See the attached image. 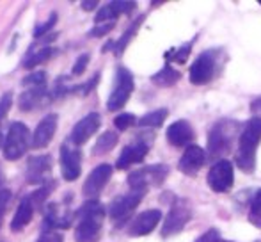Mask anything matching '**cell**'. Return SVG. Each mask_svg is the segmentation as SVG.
<instances>
[{
	"label": "cell",
	"instance_id": "27",
	"mask_svg": "<svg viewBox=\"0 0 261 242\" xmlns=\"http://www.w3.org/2000/svg\"><path fill=\"white\" fill-rule=\"evenodd\" d=\"M119 16H121V13H119V9H117L116 2H109V4H105L103 7L98 9L96 16H94V21H96V23H107V21H116Z\"/></svg>",
	"mask_w": 261,
	"mask_h": 242
},
{
	"label": "cell",
	"instance_id": "3",
	"mask_svg": "<svg viewBox=\"0 0 261 242\" xmlns=\"http://www.w3.org/2000/svg\"><path fill=\"white\" fill-rule=\"evenodd\" d=\"M244 127L240 121L234 119H220L212 127L208 134V152L212 157H220L231 152L234 139L242 134Z\"/></svg>",
	"mask_w": 261,
	"mask_h": 242
},
{
	"label": "cell",
	"instance_id": "1",
	"mask_svg": "<svg viewBox=\"0 0 261 242\" xmlns=\"http://www.w3.org/2000/svg\"><path fill=\"white\" fill-rule=\"evenodd\" d=\"M105 207L98 200H87L79 210L75 242H98L103 230Z\"/></svg>",
	"mask_w": 261,
	"mask_h": 242
},
{
	"label": "cell",
	"instance_id": "6",
	"mask_svg": "<svg viewBox=\"0 0 261 242\" xmlns=\"http://www.w3.org/2000/svg\"><path fill=\"white\" fill-rule=\"evenodd\" d=\"M134 75L128 71L124 66H119L116 69V79H114V87L109 94L107 100V109L109 111H119L126 105V102L130 100L132 93H134Z\"/></svg>",
	"mask_w": 261,
	"mask_h": 242
},
{
	"label": "cell",
	"instance_id": "13",
	"mask_svg": "<svg viewBox=\"0 0 261 242\" xmlns=\"http://www.w3.org/2000/svg\"><path fill=\"white\" fill-rule=\"evenodd\" d=\"M101 125V116L98 112H89L87 116H84L79 123L73 127L71 135H69V142L73 146H82L93 137L98 132Z\"/></svg>",
	"mask_w": 261,
	"mask_h": 242
},
{
	"label": "cell",
	"instance_id": "25",
	"mask_svg": "<svg viewBox=\"0 0 261 242\" xmlns=\"http://www.w3.org/2000/svg\"><path fill=\"white\" fill-rule=\"evenodd\" d=\"M142 21H144V16H139L137 20H135L134 23H132L130 27H128L126 31L123 32V36H121V38L117 39L116 43H114V54H116V57L123 56V52L126 50L128 43H130L132 39H134V36L137 34V31H139V27H141Z\"/></svg>",
	"mask_w": 261,
	"mask_h": 242
},
{
	"label": "cell",
	"instance_id": "28",
	"mask_svg": "<svg viewBox=\"0 0 261 242\" xmlns=\"http://www.w3.org/2000/svg\"><path fill=\"white\" fill-rule=\"evenodd\" d=\"M249 221L252 223V226L261 228V189L256 190L254 198L251 201V208H249Z\"/></svg>",
	"mask_w": 261,
	"mask_h": 242
},
{
	"label": "cell",
	"instance_id": "33",
	"mask_svg": "<svg viewBox=\"0 0 261 242\" xmlns=\"http://www.w3.org/2000/svg\"><path fill=\"white\" fill-rule=\"evenodd\" d=\"M89 61H91L89 54H80V56L76 57L73 68H71V75L73 77H80V75H82V73L87 69V64H89Z\"/></svg>",
	"mask_w": 261,
	"mask_h": 242
},
{
	"label": "cell",
	"instance_id": "42",
	"mask_svg": "<svg viewBox=\"0 0 261 242\" xmlns=\"http://www.w3.org/2000/svg\"><path fill=\"white\" fill-rule=\"evenodd\" d=\"M4 141H6V137H4V134L0 132V146H4Z\"/></svg>",
	"mask_w": 261,
	"mask_h": 242
},
{
	"label": "cell",
	"instance_id": "43",
	"mask_svg": "<svg viewBox=\"0 0 261 242\" xmlns=\"http://www.w3.org/2000/svg\"><path fill=\"white\" fill-rule=\"evenodd\" d=\"M0 226H2V215H0Z\"/></svg>",
	"mask_w": 261,
	"mask_h": 242
},
{
	"label": "cell",
	"instance_id": "10",
	"mask_svg": "<svg viewBox=\"0 0 261 242\" xmlns=\"http://www.w3.org/2000/svg\"><path fill=\"white\" fill-rule=\"evenodd\" d=\"M146 192L142 190H132L123 196H117L112 200V203L109 205V215L112 221H116L117 225H121L123 221H126L130 217V214L139 207V203L142 201Z\"/></svg>",
	"mask_w": 261,
	"mask_h": 242
},
{
	"label": "cell",
	"instance_id": "2",
	"mask_svg": "<svg viewBox=\"0 0 261 242\" xmlns=\"http://www.w3.org/2000/svg\"><path fill=\"white\" fill-rule=\"evenodd\" d=\"M261 142V118L254 116L244 125L240 134L237 153V166L244 173H254L256 167V148Z\"/></svg>",
	"mask_w": 261,
	"mask_h": 242
},
{
	"label": "cell",
	"instance_id": "26",
	"mask_svg": "<svg viewBox=\"0 0 261 242\" xmlns=\"http://www.w3.org/2000/svg\"><path fill=\"white\" fill-rule=\"evenodd\" d=\"M167 116H169L167 109H156V111L148 112L146 116H142V118L137 121V125L139 127H144V128H158V127H162V123H164L165 119H167Z\"/></svg>",
	"mask_w": 261,
	"mask_h": 242
},
{
	"label": "cell",
	"instance_id": "23",
	"mask_svg": "<svg viewBox=\"0 0 261 242\" xmlns=\"http://www.w3.org/2000/svg\"><path fill=\"white\" fill-rule=\"evenodd\" d=\"M117 141H119V137H117L116 132H112V130L103 132V134H101L100 137L96 139V142H94L93 155L94 157H100V155H105V153H109L110 150L116 148Z\"/></svg>",
	"mask_w": 261,
	"mask_h": 242
},
{
	"label": "cell",
	"instance_id": "15",
	"mask_svg": "<svg viewBox=\"0 0 261 242\" xmlns=\"http://www.w3.org/2000/svg\"><path fill=\"white\" fill-rule=\"evenodd\" d=\"M110 177H112V166L110 164H100L89 173V177L84 182V194L87 198H96L101 190L105 189V185L109 183Z\"/></svg>",
	"mask_w": 261,
	"mask_h": 242
},
{
	"label": "cell",
	"instance_id": "24",
	"mask_svg": "<svg viewBox=\"0 0 261 242\" xmlns=\"http://www.w3.org/2000/svg\"><path fill=\"white\" fill-rule=\"evenodd\" d=\"M54 54H55V50L52 46H41V49H38V50L31 49L27 57L23 59V68L32 69L34 66H39V64H43V62L50 61V57H52Z\"/></svg>",
	"mask_w": 261,
	"mask_h": 242
},
{
	"label": "cell",
	"instance_id": "38",
	"mask_svg": "<svg viewBox=\"0 0 261 242\" xmlns=\"http://www.w3.org/2000/svg\"><path fill=\"white\" fill-rule=\"evenodd\" d=\"M36 242H64V239H62L61 233L50 232V233H41V237H39Z\"/></svg>",
	"mask_w": 261,
	"mask_h": 242
},
{
	"label": "cell",
	"instance_id": "5",
	"mask_svg": "<svg viewBox=\"0 0 261 242\" xmlns=\"http://www.w3.org/2000/svg\"><path fill=\"white\" fill-rule=\"evenodd\" d=\"M169 175V167L165 164H151L141 170H135L128 175V185L132 190H142L148 192L149 187H158L164 183Z\"/></svg>",
	"mask_w": 261,
	"mask_h": 242
},
{
	"label": "cell",
	"instance_id": "7",
	"mask_svg": "<svg viewBox=\"0 0 261 242\" xmlns=\"http://www.w3.org/2000/svg\"><path fill=\"white\" fill-rule=\"evenodd\" d=\"M190 215H192V210H190L189 201L183 198H174L164 226H162V237H171L174 233H179L190 221Z\"/></svg>",
	"mask_w": 261,
	"mask_h": 242
},
{
	"label": "cell",
	"instance_id": "32",
	"mask_svg": "<svg viewBox=\"0 0 261 242\" xmlns=\"http://www.w3.org/2000/svg\"><path fill=\"white\" fill-rule=\"evenodd\" d=\"M116 27V21H107V23H96L93 29H91L89 32H87V36L89 38H103V36L109 34L112 29Z\"/></svg>",
	"mask_w": 261,
	"mask_h": 242
},
{
	"label": "cell",
	"instance_id": "12",
	"mask_svg": "<svg viewBox=\"0 0 261 242\" xmlns=\"http://www.w3.org/2000/svg\"><path fill=\"white\" fill-rule=\"evenodd\" d=\"M50 171H52V157L50 155H34L29 159L27 171H25V178L31 185H45L52 178H48Z\"/></svg>",
	"mask_w": 261,
	"mask_h": 242
},
{
	"label": "cell",
	"instance_id": "41",
	"mask_svg": "<svg viewBox=\"0 0 261 242\" xmlns=\"http://www.w3.org/2000/svg\"><path fill=\"white\" fill-rule=\"evenodd\" d=\"M6 183V175H4V170H2V164H0V189H2V185Z\"/></svg>",
	"mask_w": 261,
	"mask_h": 242
},
{
	"label": "cell",
	"instance_id": "29",
	"mask_svg": "<svg viewBox=\"0 0 261 242\" xmlns=\"http://www.w3.org/2000/svg\"><path fill=\"white\" fill-rule=\"evenodd\" d=\"M46 80H48L46 71H32L31 75H27L23 79V87H27V89H34V87H46Z\"/></svg>",
	"mask_w": 261,
	"mask_h": 242
},
{
	"label": "cell",
	"instance_id": "21",
	"mask_svg": "<svg viewBox=\"0 0 261 242\" xmlns=\"http://www.w3.org/2000/svg\"><path fill=\"white\" fill-rule=\"evenodd\" d=\"M34 210H36V207H34V203H32L31 196L23 198V200L20 201V205H18L14 215H13L11 230H13V232H21L25 226L31 225L32 217H34Z\"/></svg>",
	"mask_w": 261,
	"mask_h": 242
},
{
	"label": "cell",
	"instance_id": "30",
	"mask_svg": "<svg viewBox=\"0 0 261 242\" xmlns=\"http://www.w3.org/2000/svg\"><path fill=\"white\" fill-rule=\"evenodd\" d=\"M55 23H57V13H52L48 16V20L43 21V23H38L34 29V32H32V36H34L36 39H41L43 36H46L50 31L55 27Z\"/></svg>",
	"mask_w": 261,
	"mask_h": 242
},
{
	"label": "cell",
	"instance_id": "4",
	"mask_svg": "<svg viewBox=\"0 0 261 242\" xmlns=\"http://www.w3.org/2000/svg\"><path fill=\"white\" fill-rule=\"evenodd\" d=\"M29 146H32V135L29 132V127L21 121H13L2 146L4 159L11 160V162L21 159L29 150Z\"/></svg>",
	"mask_w": 261,
	"mask_h": 242
},
{
	"label": "cell",
	"instance_id": "39",
	"mask_svg": "<svg viewBox=\"0 0 261 242\" xmlns=\"http://www.w3.org/2000/svg\"><path fill=\"white\" fill-rule=\"evenodd\" d=\"M80 7H82L84 11H93L98 7V0H84V2L80 4Z\"/></svg>",
	"mask_w": 261,
	"mask_h": 242
},
{
	"label": "cell",
	"instance_id": "18",
	"mask_svg": "<svg viewBox=\"0 0 261 242\" xmlns=\"http://www.w3.org/2000/svg\"><path fill=\"white\" fill-rule=\"evenodd\" d=\"M204 160H206L204 150L201 148V146L192 144V146H189V148L185 150V153L181 155V159H179V162H178V170L181 171L183 175L194 177V175L203 167Z\"/></svg>",
	"mask_w": 261,
	"mask_h": 242
},
{
	"label": "cell",
	"instance_id": "34",
	"mask_svg": "<svg viewBox=\"0 0 261 242\" xmlns=\"http://www.w3.org/2000/svg\"><path fill=\"white\" fill-rule=\"evenodd\" d=\"M190 49H192V43H189V45H183L179 50H176L174 54H165V57L167 59H172L176 62H185L187 57L190 56Z\"/></svg>",
	"mask_w": 261,
	"mask_h": 242
},
{
	"label": "cell",
	"instance_id": "9",
	"mask_svg": "<svg viewBox=\"0 0 261 242\" xmlns=\"http://www.w3.org/2000/svg\"><path fill=\"white\" fill-rule=\"evenodd\" d=\"M59 164H61V175L66 182L79 180L80 171H82V153L71 142H64L61 146V155H59Z\"/></svg>",
	"mask_w": 261,
	"mask_h": 242
},
{
	"label": "cell",
	"instance_id": "36",
	"mask_svg": "<svg viewBox=\"0 0 261 242\" xmlns=\"http://www.w3.org/2000/svg\"><path fill=\"white\" fill-rule=\"evenodd\" d=\"M11 200H13V192L9 189H0V215L6 214Z\"/></svg>",
	"mask_w": 261,
	"mask_h": 242
},
{
	"label": "cell",
	"instance_id": "22",
	"mask_svg": "<svg viewBox=\"0 0 261 242\" xmlns=\"http://www.w3.org/2000/svg\"><path fill=\"white\" fill-rule=\"evenodd\" d=\"M179 79H181V73L167 64L151 77V82L158 87H171L174 84H178Z\"/></svg>",
	"mask_w": 261,
	"mask_h": 242
},
{
	"label": "cell",
	"instance_id": "20",
	"mask_svg": "<svg viewBox=\"0 0 261 242\" xmlns=\"http://www.w3.org/2000/svg\"><path fill=\"white\" fill-rule=\"evenodd\" d=\"M196 134H194V128L190 127L189 121L178 119L167 128V141L172 146H187L190 141H194Z\"/></svg>",
	"mask_w": 261,
	"mask_h": 242
},
{
	"label": "cell",
	"instance_id": "19",
	"mask_svg": "<svg viewBox=\"0 0 261 242\" xmlns=\"http://www.w3.org/2000/svg\"><path fill=\"white\" fill-rule=\"evenodd\" d=\"M52 100V91H48L46 87H34V89L23 91L18 104H20V109L23 112H31L34 109L43 107V105H48Z\"/></svg>",
	"mask_w": 261,
	"mask_h": 242
},
{
	"label": "cell",
	"instance_id": "8",
	"mask_svg": "<svg viewBox=\"0 0 261 242\" xmlns=\"http://www.w3.org/2000/svg\"><path fill=\"white\" fill-rule=\"evenodd\" d=\"M217 56H219L217 50H206V52H203L196 61L192 62L189 77H190V82H192L194 86H204V84H208L210 80L215 77Z\"/></svg>",
	"mask_w": 261,
	"mask_h": 242
},
{
	"label": "cell",
	"instance_id": "31",
	"mask_svg": "<svg viewBox=\"0 0 261 242\" xmlns=\"http://www.w3.org/2000/svg\"><path fill=\"white\" fill-rule=\"evenodd\" d=\"M135 123H137V118H135L134 114H130V112H123V114L116 116V119H114L116 128H117V130H121V132L128 130V128L134 127Z\"/></svg>",
	"mask_w": 261,
	"mask_h": 242
},
{
	"label": "cell",
	"instance_id": "16",
	"mask_svg": "<svg viewBox=\"0 0 261 242\" xmlns=\"http://www.w3.org/2000/svg\"><path fill=\"white\" fill-rule=\"evenodd\" d=\"M149 152V142H146L144 139H137L134 144H128L123 148L121 155L117 157L116 167L117 170H126V167L134 166V164H139L146 159Z\"/></svg>",
	"mask_w": 261,
	"mask_h": 242
},
{
	"label": "cell",
	"instance_id": "35",
	"mask_svg": "<svg viewBox=\"0 0 261 242\" xmlns=\"http://www.w3.org/2000/svg\"><path fill=\"white\" fill-rule=\"evenodd\" d=\"M11 105H13V93H4L2 96H0V121L6 119L7 112H9Z\"/></svg>",
	"mask_w": 261,
	"mask_h": 242
},
{
	"label": "cell",
	"instance_id": "37",
	"mask_svg": "<svg viewBox=\"0 0 261 242\" xmlns=\"http://www.w3.org/2000/svg\"><path fill=\"white\" fill-rule=\"evenodd\" d=\"M196 242H220V232L217 228H210Z\"/></svg>",
	"mask_w": 261,
	"mask_h": 242
},
{
	"label": "cell",
	"instance_id": "11",
	"mask_svg": "<svg viewBox=\"0 0 261 242\" xmlns=\"http://www.w3.org/2000/svg\"><path fill=\"white\" fill-rule=\"evenodd\" d=\"M234 171L229 160H217L208 171V185L215 192H227L233 187Z\"/></svg>",
	"mask_w": 261,
	"mask_h": 242
},
{
	"label": "cell",
	"instance_id": "40",
	"mask_svg": "<svg viewBox=\"0 0 261 242\" xmlns=\"http://www.w3.org/2000/svg\"><path fill=\"white\" fill-rule=\"evenodd\" d=\"M251 109H252V111H256V112H261V98H259V100H256V102H252Z\"/></svg>",
	"mask_w": 261,
	"mask_h": 242
},
{
	"label": "cell",
	"instance_id": "44",
	"mask_svg": "<svg viewBox=\"0 0 261 242\" xmlns=\"http://www.w3.org/2000/svg\"><path fill=\"white\" fill-rule=\"evenodd\" d=\"M259 6H261V0H259Z\"/></svg>",
	"mask_w": 261,
	"mask_h": 242
},
{
	"label": "cell",
	"instance_id": "17",
	"mask_svg": "<svg viewBox=\"0 0 261 242\" xmlns=\"http://www.w3.org/2000/svg\"><path fill=\"white\" fill-rule=\"evenodd\" d=\"M162 219V212L158 208H151V210H146L142 214H139L134 221L130 223V228H128V233L132 237H142L151 233L153 230L158 226Z\"/></svg>",
	"mask_w": 261,
	"mask_h": 242
},
{
	"label": "cell",
	"instance_id": "14",
	"mask_svg": "<svg viewBox=\"0 0 261 242\" xmlns=\"http://www.w3.org/2000/svg\"><path fill=\"white\" fill-rule=\"evenodd\" d=\"M59 125V116L55 112H50L45 118L38 123L34 134H32V148L34 150H43L52 142L55 132H57Z\"/></svg>",
	"mask_w": 261,
	"mask_h": 242
}]
</instances>
